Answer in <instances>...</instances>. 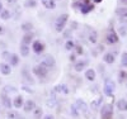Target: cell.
<instances>
[{"label": "cell", "mask_w": 127, "mask_h": 119, "mask_svg": "<svg viewBox=\"0 0 127 119\" xmlns=\"http://www.w3.org/2000/svg\"><path fill=\"white\" fill-rule=\"evenodd\" d=\"M67 18L69 15L67 14H61L57 19H56V23H55V29L56 32H62L64 28H65V24H66V22H67Z\"/></svg>", "instance_id": "1"}, {"label": "cell", "mask_w": 127, "mask_h": 119, "mask_svg": "<svg viewBox=\"0 0 127 119\" xmlns=\"http://www.w3.org/2000/svg\"><path fill=\"white\" fill-rule=\"evenodd\" d=\"M74 6H79L80 8V12L83 14H88L89 12H92V10L94 9V5L92 3H89L88 0H85V1H81V3H75L74 4Z\"/></svg>", "instance_id": "2"}, {"label": "cell", "mask_w": 127, "mask_h": 119, "mask_svg": "<svg viewBox=\"0 0 127 119\" xmlns=\"http://www.w3.org/2000/svg\"><path fill=\"white\" fill-rule=\"evenodd\" d=\"M112 115H113V106H112V104H105L102 108L100 118L102 119H111Z\"/></svg>", "instance_id": "3"}, {"label": "cell", "mask_w": 127, "mask_h": 119, "mask_svg": "<svg viewBox=\"0 0 127 119\" xmlns=\"http://www.w3.org/2000/svg\"><path fill=\"white\" fill-rule=\"evenodd\" d=\"M114 90H116V84L112 80H105V82H104V94L108 95V96H112Z\"/></svg>", "instance_id": "4"}, {"label": "cell", "mask_w": 127, "mask_h": 119, "mask_svg": "<svg viewBox=\"0 0 127 119\" xmlns=\"http://www.w3.org/2000/svg\"><path fill=\"white\" fill-rule=\"evenodd\" d=\"M55 58L52 57L51 55H47V56H45L43 58H42V62H41V65H43L45 67H47V69H51V67H54L55 66Z\"/></svg>", "instance_id": "5"}, {"label": "cell", "mask_w": 127, "mask_h": 119, "mask_svg": "<svg viewBox=\"0 0 127 119\" xmlns=\"http://www.w3.org/2000/svg\"><path fill=\"white\" fill-rule=\"evenodd\" d=\"M33 72L37 75V76L43 77V76H46V75H47L48 69H47V67H45L43 65H37V66H34V67H33Z\"/></svg>", "instance_id": "6"}, {"label": "cell", "mask_w": 127, "mask_h": 119, "mask_svg": "<svg viewBox=\"0 0 127 119\" xmlns=\"http://www.w3.org/2000/svg\"><path fill=\"white\" fill-rule=\"evenodd\" d=\"M107 42L109 43V45H114V43L118 42V36H117V33H116L113 29L108 30V33H107Z\"/></svg>", "instance_id": "7"}, {"label": "cell", "mask_w": 127, "mask_h": 119, "mask_svg": "<svg viewBox=\"0 0 127 119\" xmlns=\"http://www.w3.org/2000/svg\"><path fill=\"white\" fill-rule=\"evenodd\" d=\"M75 108H76L78 110H80L81 113H84V114H88V105L85 104V101H84V100L78 99V100L75 101Z\"/></svg>", "instance_id": "8"}, {"label": "cell", "mask_w": 127, "mask_h": 119, "mask_svg": "<svg viewBox=\"0 0 127 119\" xmlns=\"http://www.w3.org/2000/svg\"><path fill=\"white\" fill-rule=\"evenodd\" d=\"M1 101H3V104H4V106H6L8 109H10V108L13 106V101L10 100V96H8L4 91L1 93Z\"/></svg>", "instance_id": "9"}, {"label": "cell", "mask_w": 127, "mask_h": 119, "mask_svg": "<svg viewBox=\"0 0 127 119\" xmlns=\"http://www.w3.org/2000/svg\"><path fill=\"white\" fill-rule=\"evenodd\" d=\"M43 49H45V45H43L41 41H34V42H33V51H34L36 53L43 52Z\"/></svg>", "instance_id": "10"}, {"label": "cell", "mask_w": 127, "mask_h": 119, "mask_svg": "<svg viewBox=\"0 0 127 119\" xmlns=\"http://www.w3.org/2000/svg\"><path fill=\"white\" fill-rule=\"evenodd\" d=\"M24 112H27V113H29V112H33V109L36 108V104H34V101L33 100H27L26 103H24Z\"/></svg>", "instance_id": "11"}, {"label": "cell", "mask_w": 127, "mask_h": 119, "mask_svg": "<svg viewBox=\"0 0 127 119\" xmlns=\"http://www.w3.org/2000/svg\"><path fill=\"white\" fill-rule=\"evenodd\" d=\"M102 101H103V98L94 99V100L92 101V104H90V108H92L93 110H98L99 108H100V105H102Z\"/></svg>", "instance_id": "12"}, {"label": "cell", "mask_w": 127, "mask_h": 119, "mask_svg": "<svg viewBox=\"0 0 127 119\" xmlns=\"http://www.w3.org/2000/svg\"><path fill=\"white\" fill-rule=\"evenodd\" d=\"M41 3L43 4V6H45L46 9H55V8H56L55 0H41Z\"/></svg>", "instance_id": "13"}, {"label": "cell", "mask_w": 127, "mask_h": 119, "mask_svg": "<svg viewBox=\"0 0 127 119\" xmlns=\"http://www.w3.org/2000/svg\"><path fill=\"white\" fill-rule=\"evenodd\" d=\"M0 72H1L3 75H10L12 69H10V66L8 63H0Z\"/></svg>", "instance_id": "14"}, {"label": "cell", "mask_w": 127, "mask_h": 119, "mask_svg": "<svg viewBox=\"0 0 127 119\" xmlns=\"http://www.w3.org/2000/svg\"><path fill=\"white\" fill-rule=\"evenodd\" d=\"M55 91L56 93H62V94H69V88L65 84H60L55 88Z\"/></svg>", "instance_id": "15"}, {"label": "cell", "mask_w": 127, "mask_h": 119, "mask_svg": "<svg viewBox=\"0 0 127 119\" xmlns=\"http://www.w3.org/2000/svg\"><path fill=\"white\" fill-rule=\"evenodd\" d=\"M117 109H120L121 112H126L127 110V101L125 99H120L117 101Z\"/></svg>", "instance_id": "16"}, {"label": "cell", "mask_w": 127, "mask_h": 119, "mask_svg": "<svg viewBox=\"0 0 127 119\" xmlns=\"http://www.w3.org/2000/svg\"><path fill=\"white\" fill-rule=\"evenodd\" d=\"M95 71L93 70V69H89L87 72H85V79L87 80H89V81H94L95 80Z\"/></svg>", "instance_id": "17"}, {"label": "cell", "mask_w": 127, "mask_h": 119, "mask_svg": "<svg viewBox=\"0 0 127 119\" xmlns=\"http://www.w3.org/2000/svg\"><path fill=\"white\" fill-rule=\"evenodd\" d=\"M103 61L105 63H113L114 62V55H113V53H111V52L105 53L104 57H103Z\"/></svg>", "instance_id": "18"}, {"label": "cell", "mask_w": 127, "mask_h": 119, "mask_svg": "<svg viewBox=\"0 0 127 119\" xmlns=\"http://www.w3.org/2000/svg\"><path fill=\"white\" fill-rule=\"evenodd\" d=\"M88 65V61H80V62H78L76 65H75V71H78V72H80V71H83L84 69H85V66Z\"/></svg>", "instance_id": "19"}, {"label": "cell", "mask_w": 127, "mask_h": 119, "mask_svg": "<svg viewBox=\"0 0 127 119\" xmlns=\"http://www.w3.org/2000/svg\"><path fill=\"white\" fill-rule=\"evenodd\" d=\"M9 61H10V65H12V66H17V65H18V62H19L18 55H15V53H12V55H10V58H9Z\"/></svg>", "instance_id": "20"}, {"label": "cell", "mask_w": 127, "mask_h": 119, "mask_svg": "<svg viewBox=\"0 0 127 119\" xmlns=\"http://www.w3.org/2000/svg\"><path fill=\"white\" fill-rule=\"evenodd\" d=\"M98 41V34H97V32L95 30H92L90 33H89V42L90 43H97Z\"/></svg>", "instance_id": "21"}, {"label": "cell", "mask_w": 127, "mask_h": 119, "mask_svg": "<svg viewBox=\"0 0 127 119\" xmlns=\"http://www.w3.org/2000/svg\"><path fill=\"white\" fill-rule=\"evenodd\" d=\"M13 105H14L15 108L23 106V98H22V96H17V98L13 100Z\"/></svg>", "instance_id": "22"}, {"label": "cell", "mask_w": 127, "mask_h": 119, "mask_svg": "<svg viewBox=\"0 0 127 119\" xmlns=\"http://www.w3.org/2000/svg\"><path fill=\"white\" fill-rule=\"evenodd\" d=\"M42 114H43V112H42L41 108H34L33 109V118L34 119H41Z\"/></svg>", "instance_id": "23"}, {"label": "cell", "mask_w": 127, "mask_h": 119, "mask_svg": "<svg viewBox=\"0 0 127 119\" xmlns=\"http://www.w3.org/2000/svg\"><path fill=\"white\" fill-rule=\"evenodd\" d=\"M116 13H117L121 18H127V8H118L116 10Z\"/></svg>", "instance_id": "24"}, {"label": "cell", "mask_w": 127, "mask_h": 119, "mask_svg": "<svg viewBox=\"0 0 127 119\" xmlns=\"http://www.w3.org/2000/svg\"><path fill=\"white\" fill-rule=\"evenodd\" d=\"M29 53V47L27 45H22L20 46V55L22 56H28Z\"/></svg>", "instance_id": "25"}, {"label": "cell", "mask_w": 127, "mask_h": 119, "mask_svg": "<svg viewBox=\"0 0 127 119\" xmlns=\"http://www.w3.org/2000/svg\"><path fill=\"white\" fill-rule=\"evenodd\" d=\"M26 8H36L37 6V1L36 0H27V1L24 3Z\"/></svg>", "instance_id": "26"}, {"label": "cell", "mask_w": 127, "mask_h": 119, "mask_svg": "<svg viewBox=\"0 0 127 119\" xmlns=\"http://www.w3.org/2000/svg\"><path fill=\"white\" fill-rule=\"evenodd\" d=\"M32 39H33V36L32 34H26L24 37H23V45H29V43L32 42Z\"/></svg>", "instance_id": "27"}, {"label": "cell", "mask_w": 127, "mask_h": 119, "mask_svg": "<svg viewBox=\"0 0 127 119\" xmlns=\"http://www.w3.org/2000/svg\"><path fill=\"white\" fill-rule=\"evenodd\" d=\"M57 104V100H56V98H55V96L54 95H52L51 96V98H50V100H47V106H55Z\"/></svg>", "instance_id": "28"}, {"label": "cell", "mask_w": 127, "mask_h": 119, "mask_svg": "<svg viewBox=\"0 0 127 119\" xmlns=\"http://www.w3.org/2000/svg\"><path fill=\"white\" fill-rule=\"evenodd\" d=\"M0 18L4 19V20H8V19L10 18V13L8 12V10H4V9H3V12L0 13Z\"/></svg>", "instance_id": "29"}, {"label": "cell", "mask_w": 127, "mask_h": 119, "mask_svg": "<svg viewBox=\"0 0 127 119\" xmlns=\"http://www.w3.org/2000/svg\"><path fill=\"white\" fill-rule=\"evenodd\" d=\"M118 33H120V36H122V37L127 36V27H126V25H121V27L118 28Z\"/></svg>", "instance_id": "30"}, {"label": "cell", "mask_w": 127, "mask_h": 119, "mask_svg": "<svg viewBox=\"0 0 127 119\" xmlns=\"http://www.w3.org/2000/svg\"><path fill=\"white\" fill-rule=\"evenodd\" d=\"M121 65L123 67H127V52L122 53V58H121Z\"/></svg>", "instance_id": "31"}, {"label": "cell", "mask_w": 127, "mask_h": 119, "mask_svg": "<svg viewBox=\"0 0 127 119\" xmlns=\"http://www.w3.org/2000/svg\"><path fill=\"white\" fill-rule=\"evenodd\" d=\"M32 28H33V25H32L31 23H23L22 24V29L24 32H29V30H32Z\"/></svg>", "instance_id": "32"}, {"label": "cell", "mask_w": 127, "mask_h": 119, "mask_svg": "<svg viewBox=\"0 0 127 119\" xmlns=\"http://www.w3.org/2000/svg\"><path fill=\"white\" fill-rule=\"evenodd\" d=\"M70 113H71V115L72 117H79V112H78V109L75 108V105H71V108H70Z\"/></svg>", "instance_id": "33"}, {"label": "cell", "mask_w": 127, "mask_h": 119, "mask_svg": "<svg viewBox=\"0 0 127 119\" xmlns=\"http://www.w3.org/2000/svg\"><path fill=\"white\" fill-rule=\"evenodd\" d=\"M74 47H75V45H74V42H72V41H67V42L65 43V48H66L67 51H71Z\"/></svg>", "instance_id": "34"}, {"label": "cell", "mask_w": 127, "mask_h": 119, "mask_svg": "<svg viewBox=\"0 0 127 119\" xmlns=\"http://www.w3.org/2000/svg\"><path fill=\"white\" fill-rule=\"evenodd\" d=\"M10 91H12V93H15L17 89L14 88V86H9V85L4 88V93H5V94H8V93H10Z\"/></svg>", "instance_id": "35"}, {"label": "cell", "mask_w": 127, "mask_h": 119, "mask_svg": "<svg viewBox=\"0 0 127 119\" xmlns=\"http://www.w3.org/2000/svg\"><path fill=\"white\" fill-rule=\"evenodd\" d=\"M8 119H19V115L15 112H9L8 113Z\"/></svg>", "instance_id": "36"}, {"label": "cell", "mask_w": 127, "mask_h": 119, "mask_svg": "<svg viewBox=\"0 0 127 119\" xmlns=\"http://www.w3.org/2000/svg\"><path fill=\"white\" fill-rule=\"evenodd\" d=\"M118 76H120V82H122L123 80L127 79V72H126V71H121Z\"/></svg>", "instance_id": "37"}, {"label": "cell", "mask_w": 127, "mask_h": 119, "mask_svg": "<svg viewBox=\"0 0 127 119\" xmlns=\"http://www.w3.org/2000/svg\"><path fill=\"white\" fill-rule=\"evenodd\" d=\"M23 75H24V76H26V79H27V81H28V82H31V84H34V81L32 80V77H31V76H28V73H27V71H23Z\"/></svg>", "instance_id": "38"}, {"label": "cell", "mask_w": 127, "mask_h": 119, "mask_svg": "<svg viewBox=\"0 0 127 119\" xmlns=\"http://www.w3.org/2000/svg\"><path fill=\"white\" fill-rule=\"evenodd\" d=\"M74 48H75V51H76L78 55H83V48H81L80 46H76V47H74Z\"/></svg>", "instance_id": "39"}, {"label": "cell", "mask_w": 127, "mask_h": 119, "mask_svg": "<svg viewBox=\"0 0 127 119\" xmlns=\"http://www.w3.org/2000/svg\"><path fill=\"white\" fill-rule=\"evenodd\" d=\"M1 56H3L5 60H9V58H10V53H9V52H3Z\"/></svg>", "instance_id": "40"}, {"label": "cell", "mask_w": 127, "mask_h": 119, "mask_svg": "<svg viewBox=\"0 0 127 119\" xmlns=\"http://www.w3.org/2000/svg\"><path fill=\"white\" fill-rule=\"evenodd\" d=\"M22 89H23V90H26L27 93H31V94H32V93H33V90H32V89H29V88H27V86H23V88H22Z\"/></svg>", "instance_id": "41"}, {"label": "cell", "mask_w": 127, "mask_h": 119, "mask_svg": "<svg viewBox=\"0 0 127 119\" xmlns=\"http://www.w3.org/2000/svg\"><path fill=\"white\" fill-rule=\"evenodd\" d=\"M43 119H55V118H54V115L47 114V115H45V118H43Z\"/></svg>", "instance_id": "42"}, {"label": "cell", "mask_w": 127, "mask_h": 119, "mask_svg": "<svg viewBox=\"0 0 127 119\" xmlns=\"http://www.w3.org/2000/svg\"><path fill=\"white\" fill-rule=\"evenodd\" d=\"M6 1H8V4H14L17 0H6Z\"/></svg>", "instance_id": "43"}, {"label": "cell", "mask_w": 127, "mask_h": 119, "mask_svg": "<svg viewBox=\"0 0 127 119\" xmlns=\"http://www.w3.org/2000/svg\"><path fill=\"white\" fill-rule=\"evenodd\" d=\"M3 33H4V27L0 25V34H3Z\"/></svg>", "instance_id": "44"}, {"label": "cell", "mask_w": 127, "mask_h": 119, "mask_svg": "<svg viewBox=\"0 0 127 119\" xmlns=\"http://www.w3.org/2000/svg\"><path fill=\"white\" fill-rule=\"evenodd\" d=\"M70 61H72V62L75 61V55H71V56H70Z\"/></svg>", "instance_id": "45"}, {"label": "cell", "mask_w": 127, "mask_h": 119, "mask_svg": "<svg viewBox=\"0 0 127 119\" xmlns=\"http://www.w3.org/2000/svg\"><path fill=\"white\" fill-rule=\"evenodd\" d=\"M3 12V4H1V1H0V13Z\"/></svg>", "instance_id": "46"}, {"label": "cell", "mask_w": 127, "mask_h": 119, "mask_svg": "<svg viewBox=\"0 0 127 119\" xmlns=\"http://www.w3.org/2000/svg\"><path fill=\"white\" fill-rule=\"evenodd\" d=\"M121 3L125 4V5H127V0H121Z\"/></svg>", "instance_id": "47"}, {"label": "cell", "mask_w": 127, "mask_h": 119, "mask_svg": "<svg viewBox=\"0 0 127 119\" xmlns=\"http://www.w3.org/2000/svg\"><path fill=\"white\" fill-rule=\"evenodd\" d=\"M93 1H94V3H100L102 0H93Z\"/></svg>", "instance_id": "48"}, {"label": "cell", "mask_w": 127, "mask_h": 119, "mask_svg": "<svg viewBox=\"0 0 127 119\" xmlns=\"http://www.w3.org/2000/svg\"><path fill=\"white\" fill-rule=\"evenodd\" d=\"M84 1H85V0H84Z\"/></svg>", "instance_id": "49"}]
</instances>
